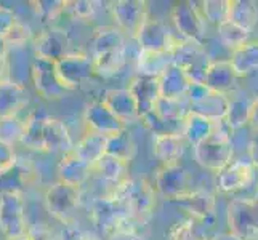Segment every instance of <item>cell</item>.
<instances>
[{"label":"cell","instance_id":"cell-1","mask_svg":"<svg viewBox=\"0 0 258 240\" xmlns=\"http://www.w3.org/2000/svg\"><path fill=\"white\" fill-rule=\"evenodd\" d=\"M111 197L125 210L128 216L141 219L148 216L156 207L157 194L145 178H127L120 184L114 186Z\"/></svg>","mask_w":258,"mask_h":240},{"label":"cell","instance_id":"cell-2","mask_svg":"<svg viewBox=\"0 0 258 240\" xmlns=\"http://www.w3.org/2000/svg\"><path fill=\"white\" fill-rule=\"evenodd\" d=\"M192 154L199 167L218 173L234 160V147L229 133L218 127L207 139L192 147Z\"/></svg>","mask_w":258,"mask_h":240},{"label":"cell","instance_id":"cell-3","mask_svg":"<svg viewBox=\"0 0 258 240\" xmlns=\"http://www.w3.org/2000/svg\"><path fill=\"white\" fill-rule=\"evenodd\" d=\"M135 218L128 216L117 202L111 195H103L93 200L90 208V221L98 232V235L104 237V240L120 230H135L128 227Z\"/></svg>","mask_w":258,"mask_h":240},{"label":"cell","instance_id":"cell-4","mask_svg":"<svg viewBox=\"0 0 258 240\" xmlns=\"http://www.w3.org/2000/svg\"><path fill=\"white\" fill-rule=\"evenodd\" d=\"M81 189L61 181L50 184L45 189V194H43V203H45V210L48 211V215L63 224L73 223V218L77 208L81 207Z\"/></svg>","mask_w":258,"mask_h":240},{"label":"cell","instance_id":"cell-5","mask_svg":"<svg viewBox=\"0 0 258 240\" xmlns=\"http://www.w3.org/2000/svg\"><path fill=\"white\" fill-rule=\"evenodd\" d=\"M229 232L241 240L258 237V202L252 199H233L226 208Z\"/></svg>","mask_w":258,"mask_h":240},{"label":"cell","instance_id":"cell-6","mask_svg":"<svg viewBox=\"0 0 258 240\" xmlns=\"http://www.w3.org/2000/svg\"><path fill=\"white\" fill-rule=\"evenodd\" d=\"M0 232L5 238H20L29 234L23 194H0Z\"/></svg>","mask_w":258,"mask_h":240},{"label":"cell","instance_id":"cell-7","mask_svg":"<svg viewBox=\"0 0 258 240\" xmlns=\"http://www.w3.org/2000/svg\"><path fill=\"white\" fill-rule=\"evenodd\" d=\"M133 40L137 42L138 50L159 51L170 55L178 42V35L168 29V26L162 20L149 13L137 34L133 35Z\"/></svg>","mask_w":258,"mask_h":240},{"label":"cell","instance_id":"cell-8","mask_svg":"<svg viewBox=\"0 0 258 240\" xmlns=\"http://www.w3.org/2000/svg\"><path fill=\"white\" fill-rule=\"evenodd\" d=\"M56 74L68 92H74L95 75L93 59L84 51H69L55 63Z\"/></svg>","mask_w":258,"mask_h":240},{"label":"cell","instance_id":"cell-9","mask_svg":"<svg viewBox=\"0 0 258 240\" xmlns=\"http://www.w3.org/2000/svg\"><path fill=\"white\" fill-rule=\"evenodd\" d=\"M170 56L172 63L180 66L192 78V82H202V77L206 74L209 64L212 63L209 53L206 51V47L202 43L183 40L181 37H178V42L172 50Z\"/></svg>","mask_w":258,"mask_h":240},{"label":"cell","instance_id":"cell-10","mask_svg":"<svg viewBox=\"0 0 258 240\" xmlns=\"http://www.w3.org/2000/svg\"><path fill=\"white\" fill-rule=\"evenodd\" d=\"M106 8L115 28L132 39L149 15V4L145 0H114Z\"/></svg>","mask_w":258,"mask_h":240},{"label":"cell","instance_id":"cell-11","mask_svg":"<svg viewBox=\"0 0 258 240\" xmlns=\"http://www.w3.org/2000/svg\"><path fill=\"white\" fill-rule=\"evenodd\" d=\"M172 23L178 37L196 43H202L206 39V21L194 2H178L170 12Z\"/></svg>","mask_w":258,"mask_h":240},{"label":"cell","instance_id":"cell-12","mask_svg":"<svg viewBox=\"0 0 258 240\" xmlns=\"http://www.w3.org/2000/svg\"><path fill=\"white\" fill-rule=\"evenodd\" d=\"M153 188L157 195L167 202H175L178 197L191 191V176L189 172L180 164L161 165L156 172Z\"/></svg>","mask_w":258,"mask_h":240},{"label":"cell","instance_id":"cell-13","mask_svg":"<svg viewBox=\"0 0 258 240\" xmlns=\"http://www.w3.org/2000/svg\"><path fill=\"white\" fill-rule=\"evenodd\" d=\"M31 80L35 93L45 101H59L68 93L56 74L55 63L50 61L34 58L31 64Z\"/></svg>","mask_w":258,"mask_h":240},{"label":"cell","instance_id":"cell-14","mask_svg":"<svg viewBox=\"0 0 258 240\" xmlns=\"http://www.w3.org/2000/svg\"><path fill=\"white\" fill-rule=\"evenodd\" d=\"M32 48L35 53V58L56 63L63 56H66L71 51V39L69 34L56 28V26H48L43 31H40L32 39Z\"/></svg>","mask_w":258,"mask_h":240},{"label":"cell","instance_id":"cell-15","mask_svg":"<svg viewBox=\"0 0 258 240\" xmlns=\"http://www.w3.org/2000/svg\"><path fill=\"white\" fill-rule=\"evenodd\" d=\"M82 120L87 131L100 133V135L104 136L115 135V133L127 128L125 123L115 117L101 100H95L85 106L82 112Z\"/></svg>","mask_w":258,"mask_h":240},{"label":"cell","instance_id":"cell-16","mask_svg":"<svg viewBox=\"0 0 258 240\" xmlns=\"http://www.w3.org/2000/svg\"><path fill=\"white\" fill-rule=\"evenodd\" d=\"M35 178V167L31 160L18 155L15 162L0 172V194H24Z\"/></svg>","mask_w":258,"mask_h":240},{"label":"cell","instance_id":"cell-17","mask_svg":"<svg viewBox=\"0 0 258 240\" xmlns=\"http://www.w3.org/2000/svg\"><path fill=\"white\" fill-rule=\"evenodd\" d=\"M173 203L180 207L189 219L206 221L215 213L217 197L213 192L206 189H191L188 194L178 197Z\"/></svg>","mask_w":258,"mask_h":240},{"label":"cell","instance_id":"cell-18","mask_svg":"<svg viewBox=\"0 0 258 240\" xmlns=\"http://www.w3.org/2000/svg\"><path fill=\"white\" fill-rule=\"evenodd\" d=\"M255 170L244 160H233L217 173V189L221 194H234L245 189L253 180Z\"/></svg>","mask_w":258,"mask_h":240},{"label":"cell","instance_id":"cell-19","mask_svg":"<svg viewBox=\"0 0 258 240\" xmlns=\"http://www.w3.org/2000/svg\"><path fill=\"white\" fill-rule=\"evenodd\" d=\"M237 74L231 66L229 59H212L206 74L202 77V84L209 90L221 95H228L236 90L237 87Z\"/></svg>","mask_w":258,"mask_h":240},{"label":"cell","instance_id":"cell-20","mask_svg":"<svg viewBox=\"0 0 258 240\" xmlns=\"http://www.w3.org/2000/svg\"><path fill=\"white\" fill-rule=\"evenodd\" d=\"M92 165L84 162L81 157H77L73 150L61 155L56 165V176L58 181L74 186L77 189H82V186L90 180L92 176Z\"/></svg>","mask_w":258,"mask_h":240},{"label":"cell","instance_id":"cell-21","mask_svg":"<svg viewBox=\"0 0 258 240\" xmlns=\"http://www.w3.org/2000/svg\"><path fill=\"white\" fill-rule=\"evenodd\" d=\"M101 101L106 104V108H108L115 117L120 119L125 125L140 120L137 103L133 100L132 93L127 90V87L108 88V90L103 93Z\"/></svg>","mask_w":258,"mask_h":240},{"label":"cell","instance_id":"cell-22","mask_svg":"<svg viewBox=\"0 0 258 240\" xmlns=\"http://www.w3.org/2000/svg\"><path fill=\"white\" fill-rule=\"evenodd\" d=\"M127 90L132 93L133 100L137 103L140 117L153 111L156 101L161 98L157 77H146L138 74L133 75L127 85Z\"/></svg>","mask_w":258,"mask_h":240},{"label":"cell","instance_id":"cell-23","mask_svg":"<svg viewBox=\"0 0 258 240\" xmlns=\"http://www.w3.org/2000/svg\"><path fill=\"white\" fill-rule=\"evenodd\" d=\"M159 93L167 100H184L188 88L192 84V78L175 63L168 64L161 75L157 77Z\"/></svg>","mask_w":258,"mask_h":240},{"label":"cell","instance_id":"cell-24","mask_svg":"<svg viewBox=\"0 0 258 240\" xmlns=\"http://www.w3.org/2000/svg\"><path fill=\"white\" fill-rule=\"evenodd\" d=\"M74 141L68 130V125L56 117H48L43 128V152L48 154H66L73 150Z\"/></svg>","mask_w":258,"mask_h":240},{"label":"cell","instance_id":"cell-25","mask_svg":"<svg viewBox=\"0 0 258 240\" xmlns=\"http://www.w3.org/2000/svg\"><path fill=\"white\" fill-rule=\"evenodd\" d=\"M186 146L188 143L183 135H153L151 139V150L161 165L180 164Z\"/></svg>","mask_w":258,"mask_h":240},{"label":"cell","instance_id":"cell-26","mask_svg":"<svg viewBox=\"0 0 258 240\" xmlns=\"http://www.w3.org/2000/svg\"><path fill=\"white\" fill-rule=\"evenodd\" d=\"M28 101V90L24 85L10 78L0 80V117L20 115Z\"/></svg>","mask_w":258,"mask_h":240},{"label":"cell","instance_id":"cell-27","mask_svg":"<svg viewBox=\"0 0 258 240\" xmlns=\"http://www.w3.org/2000/svg\"><path fill=\"white\" fill-rule=\"evenodd\" d=\"M50 117V114L43 108H35L24 117V133L21 138V146L35 150V152H43V128Z\"/></svg>","mask_w":258,"mask_h":240},{"label":"cell","instance_id":"cell-28","mask_svg":"<svg viewBox=\"0 0 258 240\" xmlns=\"http://www.w3.org/2000/svg\"><path fill=\"white\" fill-rule=\"evenodd\" d=\"M229 96L209 90L198 101L188 104V111L207 117L213 122H223L228 112Z\"/></svg>","mask_w":258,"mask_h":240},{"label":"cell","instance_id":"cell-29","mask_svg":"<svg viewBox=\"0 0 258 240\" xmlns=\"http://www.w3.org/2000/svg\"><path fill=\"white\" fill-rule=\"evenodd\" d=\"M127 47V35L115 26H98L92 35V55L98 56Z\"/></svg>","mask_w":258,"mask_h":240},{"label":"cell","instance_id":"cell-30","mask_svg":"<svg viewBox=\"0 0 258 240\" xmlns=\"http://www.w3.org/2000/svg\"><path fill=\"white\" fill-rule=\"evenodd\" d=\"M221 122H213L204 115L189 112L186 114V117L183 119V131L181 135L186 139V143L189 146H196L199 144L201 141L207 139L213 131H215L220 127Z\"/></svg>","mask_w":258,"mask_h":240},{"label":"cell","instance_id":"cell-31","mask_svg":"<svg viewBox=\"0 0 258 240\" xmlns=\"http://www.w3.org/2000/svg\"><path fill=\"white\" fill-rule=\"evenodd\" d=\"M128 168H130L128 164L122 162V160L112 155L104 154L100 160H96L92 165V173L106 183L117 186L128 178Z\"/></svg>","mask_w":258,"mask_h":240},{"label":"cell","instance_id":"cell-32","mask_svg":"<svg viewBox=\"0 0 258 240\" xmlns=\"http://www.w3.org/2000/svg\"><path fill=\"white\" fill-rule=\"evenodd\" d=\"M106 146H108V136L85 131V135L77 143H74L73 152L81 157L84 162L93 165L96 160H100L106 154Z\"/></svg>","mask_w":258,"mask_h":240},{"label":"cell","instance_id":"cell-33","mask_svg":"<svg viewBox=\"0 0 258 240\" xmlns=\"http://www.w3.org/2000/svg\"><path fill=\"white\" fill-rule=\"evenodd\" d=\"M229 63L237 77H248L258 72V42L248 40L245 45L231 51Z\"/></svg>","mask_w":258,"mask_h":240},{"label":"cell","instance_id":"cell-34","mask_svg":"<svg viewBox=\"0 0 258 240\" xmlns=\"http://www.w3.org/2000/svg\"><path fill=\"white\" fill-rule=\"evenodd\" d=\"M228 21L252 32L258 24V4L253 0H229Z\"/></svg>","mask_w":258,"mask_h":240},{"label":"cell","instance_id":"cell-35","mask_svg":"<svg viewBox=\"0 0 258 240\" xmlns=\"http://www.w3.org/2000/svg\"><path fill=\"white\" fill-rule=\"evenodd\" d=\"M138 146L132 133L125 128L115 135L108 136V146H106V154L122 160L130 165V162L137 157Z\"/></svg>","mask_w":258,"mask_h":240},{"label":"cell","instance_id":"cell-36","mask_svg":"<svg viewBox=\"0 0 258 240\" xmlns=\"http://www.w3.org/2000/svg\"><path fill=\"white\" fill-rule=\"evenodd\" d=\"M172 63L168 53L138 50L137 55V74L146 77H159L162 70Z\"/></svg>","mask_w":258,"mask_h":240},{"label":"cell","instance_id":"cell-37","mask_svg":"<svg viewBox=\"0 0 258 240\" xmlns=\"http://www.w3.org/2000/svg\"><path fill=\"white\" fill-rule=\"evenodd\" d=\"M92 59H93V69L96 75L114 77L127 64V47L104 53V55L92 56Z\"/></svg>","mask_w":258,"mask_h":240},{"label":"cell","instance_id":"cell-38","mask_svg":"<svg viewBox=\"0 0 258 240\" xmlns=\"http://www.w3.org/2000/svg\"><path fill=\"white\" fill-rule=\"evenodd\" d=\"M252 100L253 98H229L228 112L223 123L228 130H237L248 125L250 122V109H252Z\"/></svg>","mask_w":258,"mask_h":240},{"label":"cell","instance_id":"cell-39","mask_svg":"<svg viewBox=\"0 0 258 240\" xmlns=\"http://www.w3.org/2000/svg\"><path fill=\"white\" fill-rule=\"evenodd\" d=\"M138 122H141V125L146 130H149L153 135H181L183 131V120L181 122L165 120L162 117H159L154 111L141 115Z\"/></svg>","mask_w":258,"mask_h":240},{"label":"cell","instance_id":"cell-40","mask_svg":"<svg viewBox=\"0 0 258 240\" xmlns=\"http://www.w3.org/2000/svg\"><path fill=\"white\" fill-rule=\"evenodd\" d=\"M24 117L21 115H10V117H0V143L15 147L21 143L24 133Z\"/></svg>","mask_w":258,"mask_h":240},{"label":"cell","instance_id":"cell-41","mask_svg":"<svg viewBox=\"0 0 258 240\" xmlns=\"http://www.w3.org/2000/svg\"><path fill=\"white\" fill-rule=\"evenodd\" d=\"M217 35L220 42L231 51L245 45L248 39H250V32L244 31L242 28H239V26H236L231 21H226L223 24L217 26Z\"/></svg>","mask_w":258,"mask_h":240},{"label":"cell","instance_id":"cell-42","mask_svg":"<svg viewBox=\"0 0 258 240\" xmlns=\"http://www.w3.org/2000/svg\"><path fill=\"white\" fill-rule=\"evenodd\" d=\"M199 12L206 23L220 26L229 18V0H204L201 2Z\"/></svg>","mask_w":258,"mask_h":240},{"label":"cell","instance_id":"cell-43","mask_svg":"<svg viewBox=\"0 0 258 240\" xmlns=\"http://www.w3.org/2000/svg\"><path fill=\"white\" fill-rule=\"evenodd\" d=\"M159 117L170 122H181L186 114H188V104L184 100H167V98H159L153 109Z\"/></svg>","mask_w":258,"mask_h":240},{"label":"cell","instance_id":"cell-44","mask_svg":"<svg viewBox=\"0 0 258 240\" xmlns=\"http://www.w3.org/2000/svg\"><path fill=\"white\" fill-rule=\"evenodd\" d=\"M64 4L66 0H35V2H29L35 15L50 26L64 13Z\"/></svg>","mask_w":258,"mask_h":240},{"label":"cell","instance_id":"cell-45","mask_svg":"<svg viewBox=\"0 0 258 240\" xmlns=\"http://www.w3.org/2000/svg\"><path fill=\"white\" fill-rule=\"evenodd\" d=\"M100 2H93V0H66L64 4V13H68L73 20L79 21H90L95 18L96 10Z\"/></svg>","mask_w":258,"mask_h":240},{"label":"cell","instance_id":"cell-46","mask_svg":"<svg viewBox=\"0 0 258 240\" xmlns=\"http://www.w3.org/2000/svg\"><path fill=\"white\" fill-rule=\"evenodd\" d=\"M168 240H201L194 230V221L184 218L173 223L167 230Z\"/></svg>","mask_w":258,"mask_h":240},{"label":"cell","instance_id":"cell-47","mask_svg":"<svg viewBox=\"0 0 258 240\" xmlns=\"http://www.w3.org/2000/svg\"><path fill=\"white\" fill-rule=\"evenodd\" d=\"M32 39H34L32 29L29 28L28 24L18 21L13 26V28L10 29V32L5 35L4 40H5V43L8 45V48H10V47H23L28 42H32Z\"/></svg>","mask_w":258,"mask_h":240},{"label":"cell","instance_id":"cell-48","mask_svg":"<svg viewBox=\"0 0 258 240\" xmlns=\"http://www.w3.org/2000/svg\"><path fill=\"white\" fill-rule=\"evenodd\" d=\"M59 240H98V238L96 235L90 234L84 227L77 226L74 223H68V224H63Z\"/></svg>","mask_w":258,"mask_h":240},{"label":"cell","instance_id":"cell-49","mask_svg":"<svg viewBox=\"0 0 258 240\" xmlns=\"http://www.w3.org/2000/svg\"><path fill=\"white\" fill-rule=\"evenodd\" d=\"M20 21L13 8L0 4V39H5V35L10 32L13 26Z\"/></svg>","mask_w":258,"mask_h":240},{"label":"cell","instance_id":"cell-50","mask_svg":"<svg viewBox=\"0 0 258 240\" xmlns=\"http://www.w3.org/2000/svg\"><path fill=\"white\" fill-rule=\"evenodd\" d=\"M16 157L18 154L15 152V147L0 143V172H4L5 168L10 167L16 160Z\"/></svg>","mask_w":258,"mask_h":240},{"label":"cell","instance_id":"cell-51","mask_svg":"<svg viewBox=\"0 0 258 240\" xmlns=\"http://www.w3.org/2000/svg\"><path fill=\"white\" fill-rule=\"evenodd\" d=\"M248 164L258 173V131L253 133L250 143H248Z\"/></svg>","mask_w":258,"mask_h":240},{"label":"cell","instance_id":"cell-52","mask_svg":"<svg viewBox=\"0 0 258 240\" xmlns=\"http://www.w3.org/2000/svg\"><path fill=\"white\" fill-rule=\"evenodd\" d=\"M7 69H8V45L4 39H0V80L7 78Z\"/></svg>","mask_w":258,"mask_h":240},{"label":"cell","instance_id":"cell-53","mask_svg":"<svg viewBox=\"0 0 258 240\" xmlns=\"http://www.w3.org/2000/svg\"><path fill=\"white\" fill-rule=\"evenodd\" d=\"M106 240H145L143 235H140L137 230H120V232H115Z\"/></svg>","mask_w":258,"mask_h":240},{"label":"cell","instance_id":"cell-54","mask_svg":"<svg viewBox=\"0 0 258 240\" xmlns=\"http://www.w3.org/2000/svg\"><path fill=\"white\" fill-rule=\"evenodd\" d=\"M248 125L253 128V131H258V96L252 100V109H250V122Z\"/></svg>","mask_w":258,"mask_h":240},{"label":"cell","instance_id":"cell-55","mask_svg":"<svg viewBox=\"0 0 258 240\" xmlns=\"http://www.w3.org/2000/svg\"><path fill=\"white\" fill-rule=\"evenodd\" d=\"M207 240H241V238L233 235L231 232H228V234H217V235H213V237H210Z\"/></svg>","mask_w":258,"mask_h":240},{"label":"cell","instance_id":"cell-56","mask_svg":"<svg viewBox=\"0 0 258 240\" xmlns=\"http://www.w3.org/2000/svg\"><path fill=\"white\" fill-rule=\"evenodd\" d=\"M5 240H37V238L32 237V235H31V232H29L26 237H20V238H5Z\"/></svg>","mask_w":258,"mask_h":240},{"label":"cell","instance_id":"cell-57","mask_svg":"<svg viewBox=\"0 0 258 240\" xmlns=\"http://www.w3.org/2000/svg\"><path fill=\"white\" fill-rule=\"evenodd\" d=\"M253 199L258 202V184H256V189H255V195H253Z\"/></svg>","mask_w":258,"mask_h":240}]
</instances>
